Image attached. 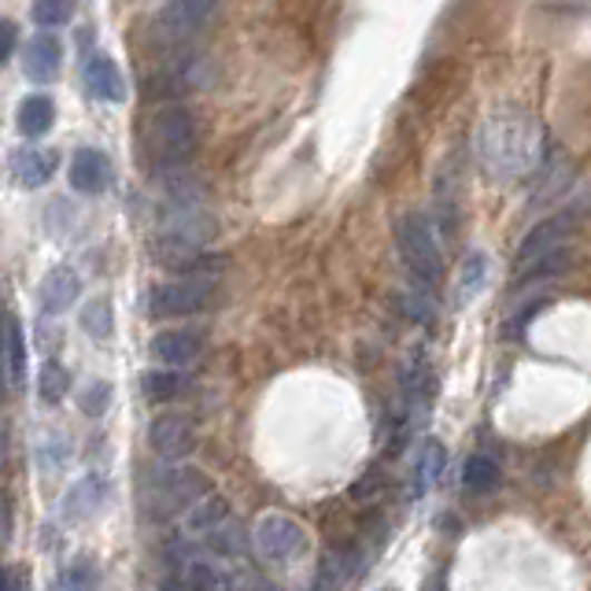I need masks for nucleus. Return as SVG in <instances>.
Masks as SVG:
<instances>
[{
  "label": "nucleus",
  "instance_id": "f257e3e1",
  "mask_svg": "<svg viewBox=\"0 0 591 591\" xmlns=\"http://www.w3.org/2000/svg\"><path fill=\"white\" fill-rule=\"evenodd\" d=\"M481 170L495 185H518L543 167V126L521 108H500L477 130Z\"/></svg>",
  "mask_w": 591,
  "mask_h": 591
},
{
  "label": "nucleus",
  "instance_id": "f03ea898",
  "mask_svg": "<svg viewBox=\"0 0 591 591\" xmlns=\"http://www.w3.org/2000/svg\"><path fill=\"white\" fill-rule=\"evenodd\" d=\"M215 215L204 211V204H167L159 218L152 240V259L174 274H218L223 270V255H207V245L215 240Z\"/></svg>",
  "mask_w": 591,
  "mask_h": 591
},
{
  "label": "nucleus",
  "instance_id": "7ed1b4c3",
  "mask_svg": "<svg viewBox=\"0 0 591 591\" xmlns=\"http://www.w3.org/2000/svg\"><path fill=\"white\" fill-rule=\"evenodd\" d=\"M196 148H200V126H196L193 111L181 104H164L141 122V156L148 167L159 174L181 170L193 164Z\"/></svg>",
  "mask_w": 591,
  "mask_h": 591
},
{
  "label": "nucleus",
  "instance_id": "20e7f679",
  "mask_svg": "<svg viewBox=\"0 0 591 591\" xmlns=\"http://www.w3.org/2000/svg\"><path fill=\"white\" fill-rule=\"evenodd\" d=\"M207 492H211V481L200 470L181 466V462H167V466L141 477V484H137V503H141L145 518L170 521L185 514L196 500H204Z\"/></svg>",
  "mask_w": 591,
  "mask_h": 591
},
{
  "label": "nucleus",
  "instance_id": "39448f33",
  "mask_svg": "<svg viewBox=\"0 0 591 591\" xmlns=\"http://www.w3.org/2000/svg\"><path fill=\"white\" fill-rule=\"evenodd\" d=\"M396 248L403 266L418 285H436L444 277V252L425 215H407L396 229Z\"/></svg>",
  "mask_w": 591,
  "mask_h": 591
},
{
  "label": "nucleus",
  "instance_id": "423d86ee",
  "mask_svg": "<svg viewBox=\"0 0 591 591\" xmlns=\"http://www.w3.org/2000/svg\"><path fill=\"white\" fill-rule=\"evenodd\" d=\"M577 218H581V207H573V211H559L548 223H540L536 229H529L525 240L518 245V274H548L551 263L559 259L565 240L577 234Z\"/></svg>",
  "mask_w": 591,
  "mask_h": 591
},
{
  "label": "nucleus",
  "instance_id": "0eeeda50",
  "mask_svg": "<svg viewBox=\"0 0 591 591\" xmlns=\"http://www.w3.org/2000/svg\"><path fill=\"white\" fill-rule=\"evenodd\" d=\"M215 277L211 274H178L174 282L156 285L148 293V315L152 318H189L211 304Z\"/></svg>",
  "mask_w": 591,
  "mask_h": 591
},
{
  "label": "nucleus",
  "instance_id": "6e6552de",
  "mask_svg": "<svg viewBox=\"0 0 591 591\" xmlns=\"http://www.w3.org/2000/svg\"><path fill=\"white\" fill-rule=\"evenodd\" d=\"M252 543L263 562H293L307 551V532L285 514H263L252 529Z\"/></svg>",
  "mask_w": 591,
  "mask_h": 591
},
{
  "label": "nucleus",
  "instance_id": "1a4fd4ad",
  "mask_svg": "<svg viewBox=\"0 0 591 591\" xmlns=\"http://www.w3.org/2000/svg\"><path fill=\"white\" fill-rule=\"evenodd\" d=\"M148 447L167 462H181L185 455H193V447H196L193 418L189 414H159V418L148 425Z\"/></svg>",
  "mask_w": 591,
  "mask_h": 591
},
{
  "label": "nucleus",
  "instance_id": "9d476101",
  "mask_svg": "<svg viewBox=\"0 0 591 591\" xmlns=\"http://www.w3.org/2000/svg\"><path fill=\"white\" fill-rule=\"evenodd\" d=\"M215 78V67L204 60V56L196 52H178L174 60L159 71L156 78V89L159 92H170V97H181V92H196V89H207Z\"/></svg>",
  "mask_w": 591,
  "mask_h": 591
},
{
  "label": "nucleus",
  "instance_id": "9b49d317",
  "mask_svg": "<svg viewBox=\"0 0 591 591\" xmlns=\"http://www.w3.org/2000/svg\"><path fill=\"white\" fill-rule=\"evenodd\" d=\"M218 4H223V0H167L164 11H159V27H164V33H170V38H189V33L211 22Z\"/></svg>",
  "mask_w": 591,
  "mask_h": 591
},
{
  "label": "nucleus",
  "instance_id": "f8f14e48",
  "mask_svg": "<svg viewBox=\"0 0 591 591\" xmlns=\"http://www.w3.org/2000/svg\"><path fill=\"white\" fill-rule=\"evenodd\" d=\"M67 181H71L75 193L97 196L108 189V181H111V159L104 156L100 148H78L71 156V167H67Z\"/></svg>",
  "mask_w": 591,
  "mask_h": 591
},
{
  "label": "nucleus",
  "instance_id": "ddd939ff",
  "mask_svg": "<svg viewBox=\"0 0 591 591\" xmlns=\"http://www.w3.org/2000/svg\"><path fill=\"white\" fill-rule=\"evenodd\" d=\"M78 293H82V282H78V274L71 270V266H52L49 274L41 277L38 285V304L45 315H63L67 307L75 304Z\"/></svg>",
  "mask_w": 591,
  "mask_h": 591
},
{
  "label": "nucleus",
  "instance_id": "4468645a",
  "mask_svg": "<svg viewBox=\"0 0 591 591\" xmlns=\"http://www.w3.org/2000/svg\"><path fill=\"white\" fill-rule=\"evenodd\" d=\"M8 170L22 189H41V185H49L56 178V156L45 152L38 145H22L11 152Z\"/></svg>",
  "mask_w": 591,
  "mask_h": 591
},
{
  "label": "nucleus",
  "instance_id": "2eb2a0df",
  "mask_svg": "<svg viewBox=\"0 0 591 591\" xmlns=\"http://www.w3.org/2000/svg\"><path fill=\"white\" fill-rule=\"evenodd\" d=\"M152 355L159 358V363L174 366V370L189 366V363H196V358L204 355V333H196V329H167V333H159V337L152 341Z\"/></svg>",
  "mask_w": 591,
  "mask_h": 591
},
{
  "label": "nucleus",
  "instance_id": "dca6fc26",
  "mask_svg": "<svg viewBox=\"0 0 591 591\" xmlns=\"http://www.w3.org/2000/svg\"><path fill=\"white\" fill-rule=\"evenodd\" d=\"M63 67V45L52 38V33H38L27 52H22V71H27L30 82H52Z\"/></svg>",
  "mask_w": 591,
  "mask_h": 591
},
{
  "label": "nucleus",
  "instance_id": "f3484780",
  "mask_svg": "<svg viewBox=\"0 0 591 591\" xmlns=\"http://www.w3.org/2000/svg\"><path fill=\"white\" fill-rule=\"evenodd\" d=\"M86 89L97 100H108V104L126 100V78H122L119 67H115V60H108L104 52L86 60Z\"/></svg>",
  "mask_w": 591,
  "mask_h": 591
},
{
  "label": "nucleus",
  "instance_id": "a211bd4d",
  "mask_svg": "<svg viewBox=\"0 0 591 591\" xmlns=\"http://www.w3.org/2000/svg\"><path fill=\"white\" fill-rule=\"evenodd\" d=\"M447 466V451L440 444L436 436H425L418 444V459H414V470H411V500H422V495L433 489L436 477L444 473Z\"/></svg>",
  "mask_w": 591,
  "mask_h": 591
},
{
  "label": "nucleus",
  "instance_id": "6ab92c4d",
  "mask_svg": "<svg viewBox=\"0 0 591 591\" xmlns=\"http://www.w3.org/2000/svg\"><path fill=\"white\" fill-rule=\"evenodd\" d=\"M218 588V570L207 565L204 559H181L170 565L159 591H215Z\"/></svg>",
  "mask_w": 591,
  "mask_h": 591
},
{
  "label": "nucleus",
  "instance_id": "aec40b11",
  "mask_svg": "<svg viewBox=\"0 0 591 591\" xmlns=\"http://www.w3.org/2000/svg\"><path fill=\"white\" fill-rule=\"evenodd\" d=\"M56 122V104L49 97H41V92H30L27 100L19 104V115H16V126L19 134L27 137V141H38L52 130Z\"/></svg>",
  "mask_w": 591,
  "mask_h": 591
},
{
  "label": "nucleus",
  "instance_id": "412c9836",
  "mask_svg": "<svg viewBox=\"0 0 591 591\" xmlns=\"http://www.w3.org/2000/svg\"><path fill=\"white\" fill-rule=\"evenodd\" d=\"M358 554L352 548H341V551H329L326 559H322V570L315 577V591H341L352 577L358 573Z\"/></svg>",
  "mask_w": 591,
  "mask_h": 591
},
{
  "label": "nucleus",
  "instance_id": "4be33fe9",
  "mask_svg": "<svg viewBox=\"0 0 591 591\" xmlns=\"http://www.w3.org/2000/svg\"><path fill=\"white\" fill-rule=\"evenodd\" d=\"M500 481H503V470L492 455H470L466 466H462V489L473 492V495L495 492L500 489Z\"/></svg>",
  "mask_w": 591,
  "mask_h": 591
},
{
  "label": "nucleus",
  "instance_id": "5701e85b",
  "mask_svg": "<svg viewBox=\"0 0 591 591\" xmlns=\"http://www.w3.org/2000/svg\"><path fill=\"white\" fill-rule=\"evenodd\" d=\"M104 495H108V489H104V481L100 477H86V481H78L71 492H67V500H63V514L71 518V521H86L97 514V506L104 503Z\"/></svg>",
  "mask_w": 591,
  "mask_h": 591
},
{
  "label": "nucleus",
  "instance_id": "b1692460",
  "mask_svg": "<svg viewBox=\"0 0 591 591\" xmlns=\"http://www.w3.org/2000/svg\"><path fill=\"white\" fill-rule=\"evenodd\" d=\"M484 282H489V255L470 252L466 259H462V270L455 282V307H466L470 299L484 288Z\"/></svg>",
  "mask_w": 591,
  "mask_h": 591
},
{
  "label": "nucleus",
  "instance_id": "393cba45",
  "mask_svg": "<svg viewBox=\"0 0 591 591\" xmlns=\"http://www.w3.org/2000/svg\"><path fill=\"white\" fill-rule=\"evenodd\" d=\"M141 392H145V400H152V403L178 400L185 392V377L178 370H148L141 377Z\"/></svg>",
  "mask_w": 591,
  "mask_h": 591
},
{
  "label": "nucleus",
  "instance_id": "a878e982",
  "mask_svg": "<svg viewBox=\"0 0 591 591\" xmlns=\"http://www.w3.org/2000/svg\"><path fill=\"white\" fill-rule=\"evenodd\" d=\"M38 392L45 403H63V396L71 392V370L56 363V358H45L38 370Z\"/></svg>",
  "mask_w": 591,
  "mask_h": 591
},
{
  "label": "nucleus",
  "instance_id": "bb28decb",
  "mask_svg": "<svg viewBox=\"0 0 591 591\" xmlns=\"http://www.w3.org/2000/svg\"><path fill=\"white\" fill-rule=\"evenodd\" d=\"M75 11H78V0H33L30 4V16L41 30L67 27L75 19Z\"/></svg>",
  "mask_w": 591,
  "mask_h": 591
},
{
  "label": "nucleus",
  "instance_id": "cd10ccee",
  "mask_svg": "<svg viewBox=\"0 0 591 591\" xmlns=\"http://www.w3.org/2000/svg\"><path fill=\"white\" fill-rule=\"evenodd\" d=\"M82 329L89 333L92 341H108L115 329V315L108 299H92V304L82 307Z\"/></svg>",
  "mask_w": 591,
  "mask_h": 591
},
{
  "label": "nucleus",
  "instance_id": "c85d7f7f",
  "mask_svg": "<svg viewBox=\"0 0 591 591\" xmlns=\"http://www.w3.org/2000/svg\"><path fill=\"white\" fill-rule=\"evenodd\" d=\"M108 403H111V385L108 381H89V385L82 388V396H78V407H82L86 414H104L108 411Z\"/></svg>",
  "mask_w": 591,
  "mask_h": 591
},
{
  "label": "nucleus",
  "instance_id": "c756f323",
  "mask_svg": "<svg viewBox=\"0 0 591 591\" xmlns=\"http://www.w3.org/2000/svg\"><path fill=\"white\" fill-rule=\"evenodd\" d=\"M92 588V573H89V562H75L67 565V570L56 577L52 591H89Z\"/></svg>",
  "mask_w": 591,
  "mask_h": 591
},
{
  "label": "nucleus",
  "instance_id": "7c9ffc66",
  "mask_svg": "<svg viewBox=\"0 0 591 591\" xmlns=\"http://www.w3.org/2000/svg\"><path fill=\"white\" fill-rule=\"evenodd\" d=\"M8 355H11V381L22 385V374H27V344H22V333L16 322L8 326Z\"/></svg>",
  "mask_w": 591,
  "mask_h": 591
},
{
  "label": "nucleus",
  "instance_id": "2f4dec72",
  "mask_svg": "<svg viewBox=\"0 0 591 591\" xmlns=\"http://www.w3.org/2000/svg\"><path fill=\"white\" fill-rule=\"evenodd\" d=\"M16 45H19V27L8 16H0V63H8L16 56Z\"/></svg>",
  "mask_w": 591,
  "mask_h": 591
},
{
  "label": "nucleus",
  "instance_id": "473e14b6",
  "mask_svg": "<svg viewBox=\"0 0 591 591\" xmlns=\"http://www.w3.org/2000/svg\"><path fill=\"white\" fill-rule=\"evenodd\" d=\"M8 532H11V510H8L4 500H0V543L8 540Z\"/></svg>",
  "mask_w": 591,
  "mask_h": 591
},
{
  "label": "nucleus",
  "instance_id": "72a5a7b5",
  "mask_svg": "<svg viewBox=\"0 0 591 591\" xmlns=\"http://www.w3.org/2000/svg\"><path fill=\"white\" fill-rule=\"evenodd\" d=\"M56 341H60V337H56V333L45 326L41 329V352H56Z\"/></svg>",
  "mask_w": 591,
  "mask_h": 591
},
{
  "label": "nucleus",
  "instance_id": "f704fd0d",
  "mask_svg": "<svg viewBox=\"0 0 591 591\" xmlns=\"http://www.w3.org/2000/svg\"><path fill=\"white\" fill-rule=\"evenodd\" d=\"M0 591H27V584H22V577H4V581H0Z\"/></svg>",
  "mask_w": 591,
  "mask_h": 591
},
{
  "label": "nucleus",
  "instance_id": "c9c22d12",
  "mask_svg": "<svg viewBox=\"0 0 591 591\" xmlns=\"http://www.w3.org/2000/svg\"><path fill=\"white\" fill-rule=\"evenodd\" d=\"M4 459H8V425L0 422V466H4Z\"/></svg>",
  "mask_w": 591,
  "mask_h": 591
},
{
  "label": "nucleus",
  "instance_id": "e433bc0d",
  "mask_svg": "<svg viewBox=\"0 0 591 591\" xmlns=\"http://www.w3.org/2000/svg\"><path fill=\"white\" fill-rule=\"evenodd\" d=\"M4 374H8L4 370V347H0V396H4Z\"/></svg>",
  "mask_w": 591,
  "mask_h": 591
},
{
  "label": "nucleus",
  "instance_id": "4c0bfd02",
  "mask_svg": "<svg viewBox=\"0 0 591 591\" xmlns=\"http://www.w3.org/2000/svg\"><path fill=\"white\" fill-rule=\"evenodd\" d=\"M440 588H444V577H433V581H429V588H425V591H440Z\"/></svg>",
  "mask_w": 591,
  "mask_h": 591
},
{
  "label": "nucleus",
  "instance_id": "58836bf2",
  "mask_svg": "<svg viewBox=\"0 0 591 591\" xmlns=\"http://www.w3.org/2000/svg\"><path fill=\"white\" fill-rule=\"evenodd\" d=\"M385 591H396V588H385Z\"/></svg>",
  "mask_w": 591,
  "mask_h": 591
},
{
  "label": "nucleus",
  "instance_id": "ea45409f",
  "mask_svg": "<svg viewBox=\"0 0 591 591\" xmlns=\"http://www.w3.org/2000/svg\"><path fill=\"white\" fill-rule=\"evenodd\" d=\"M270 591H277V588H270Z\"/></svg>",
  "mask_w": 591,
  "mask_h": 591
}]
</instances>
